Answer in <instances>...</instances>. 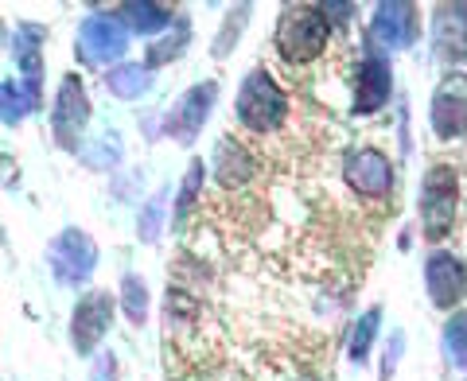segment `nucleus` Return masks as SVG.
<instances>
[{
	"label": "nucleus",
	"mask_w": 467,
	"mask_h": 381,
	"mask_svg": "<svg viewBox=\"0 0 467 381\" xmlns=\"http://www.w3.org/2000/svg\"><path fill=\"white\" fill-rule=\"evenodd\" d=\"M331 20L324 5H288L281 24H276V51L285 55V63L304 67L327 47Z\"/></svg>",
	"instance_id": "nucleus-1"
},
{
	"label": "nucleus",
	"mask_w": 467,
	"mask_h": 381,
	"mask_svg": "<svg viewBox=\"0 0 467 381\" xmlns=\"http://www.w3.org/2000/svg\"><path fill=\"white\" fill-rule=\"evenodd\" d=\"M234 113H238V121L250 129V133L265 137V133H276V129H281L285 113H288V98L269 70H250L242 82V90H238Z\"/></svg>",
	"instance_id": "nucleus-2"
},
{
	"label": "nucleus",
	"mask_w": 467,
	"mask_h": 381,
	"mask_svg": "<svg viewBox=\"0 0 467 381\" xmlns=\"http://www.w3.org/2000/svg\"><path fill=\"white\" fill-rule=\"evenodd\" d=\"M460 207V175L451 164H432L420 180V226L429 242H441L456 222Z\"/></svg>",
	"instance_id": "nucleus-3"
},
{
	"label": "nucleus",
	"mask_w": 467,
	"mask_h": 381,
	"mask_svg": "<svg viewBox=\"0 0 467 381\" xmlns=\"http://www.w3.org/2000/svg\"><path fill=\"white\" fill-rule=\"evenodd\" d=\"M47 261H51V273L58 284H70L78 288L90 281V273L98 269V245L86 230H63L47 249Z\"/></svg>",
	"instance_id": "nucleus-4"
},
{
	"label": "nucleus",
	"mask_w": 467,
	"mask_h": 381,
	"mask_svg": "<svg viewBox=\"0 0 467 381\" xmlns=\"http://www.w3.org/2000/svg\"><path fill=\"white\" fill-rule=\"evenodd\" d=\"M125 47H129V27L117 16L94 12V16L82 20V27H78V55H82V63L109 67L113 58L125 55Z\"/></svg>",
	"instance_id": "nucleus-5"
},
{
	"label": "nucleus",
	"mask_w": 467,
	"mask_h": 381,
	"mask_svg": "<svg viewBox=\"0 0 467 381\" xmlns=\"http://www.w3.org/2000/svg\"><path fill=\"white\" fill-rule=\"evenodd\" d=\"M429 121L441 140H456L467 133V75L463 70H451V75L436 86Z\"/></svg>",
	"instance_id": "nucleus-6"
},
{
	"label": "nucleus",
	"mask_w": 467,
	"mask_h": 381,
	"mask_svg": "<svg viewBox=\"0 0 467 381\" xmlns=\"http://www.w3.org/2000/svg\"><path fill=\"white\" fill-rule=\"evenodd\" d=\"M214 98H218V82H199L187 94H180V101L164 117V133L175 137L180 144H192L199 137V129L207 125Z\"/></svg>",
	"instance_id": "nucleus-7"
},
{
	"label": "nucleus",
	"mask_w": 467,
	"mask_h": 381,
	"mask_svg": "<svg viewBox=\"0 0 467 381\" xmlns=\"http://www.w3.org/2000/svg\"><path fill=\"white\" fill-rule=\"evenodd\" d=\"M113 319V296L109 292H86L75 304V315H70V346L78 355H94V346L106 339Z\"/></svg>",
	"instance_id": "nucleus-8"
},
{
	"label": "nucleus",
	"mask_w": 467,
	"mask_h": 381,
	"mask_svg": "<svg viewBox=\"0 0 467 381\" xmlns=\"http://www.w3.org/2000/svg\"><path fill=\"white\" fill-rule=\"evenodd\" d=\"M343 175L355 195L362 199H386L393 187V164L386 160V152L378 149H355L343 160Z\"/></svg>",
	"instance_id": "nucleus-9"
},
{
	"label": "nucleus",
	"mask_w": 467,
	"mask_h": 381,
	"mask_svg": "<svg viewBox=\"0 0 467 381\" xmlns=\"http://www.w3.org/2000/svg\"><path fill=\"white\" fill-rule=\"evenodd\" d=\"M86 121H90V101H86L78 75H67L55 94V109H51V129H55L58 144H63V149H78Z\"/></svg>",
	"instance_id": "nucleus-10"
},
{
	"label": "nucleus",
	"mask_w": 467,
	"mask_h": 381,
	"mask_svg": "<svg viewBox=\"0 0 467 381\" xmlns=\"http://www.w3.org/2000/svg\"><path fill=\"white\" fill-rule=\"evenodd\" d=\"M425 284H429V300L436 307H451L463 300L467 292V265L463 257H456L451 249H436L425 261Z\"/></svg>",
	"instance_id": "nucleus-11"
},
{
	"label": "nucleus",
	"mask_w": 467,
	"mask_h": 381,
	"mask_svg": "<svg viewBox=\"0 0 467 381\" xmlns=\"http://www.w3.org/2000/svg\"><path fill=\"white\" fill-rule=\"evenodd\" d=\"M389 90H393V70L382 55L374 47L367 51V58L358 63V78H355V113L358 117H370L378 113L389 101Z\"/></svg>",
	"instance_id": "nucleus-12"
},
{
	"label": "nucleus",
	"mask_w": 467,
	"mask_h": 381,
	"mask_svg": "<svg viewBox=\"0 0 467 381\" xmlns=\"http://www.w3.org/2000/svg\"><path fill=\"white\" fill-rule=\"evenodd\" d=\"M417 39V8L413 5H378L370 24L374 47H409Z\"/></svg>",
	"instance_id": "nucleus-13"
},
{
	"label": "nucleus",
	"mask_w": 467,
	"mask_h": 381,
	"mask_svg": "<svg viewBox=\"0 0 467 381\" xmlns=\"http://www.w3.org/2000/svg\"><path fill=\"white\" fill-rule=\"evenodd\" d=\"M432 39L441 58H463L467 55V5H441L432 16Z\"/></svg>",
	"instance_id": "nucleus-14"
},
{
	"label": "nucleus",
	"mask_w": 467,
	"mask_h": 381,
	"mask_svg": "<svg viewBox=\"0 0 467 381\" xmlns=\"http://www.w3.org/2000/svg\"><path fill=\"white\" fill-rule=\"evenodd\" d=\"M254 171H257V160L245 152V144H238L234 137L218 140V149H214V175H218V183H223V187H242L245 180H254Z\"/></svg>",
	"instance_id": "nucleus-15"
},
{
	"label": "nucleus",
	"mask_w": 467,
	"mask_h": 381,
	"mask_svg": "<svg viewBox=\"0 0 467 381\" xmlns=\"http://www.w3.org/2000/svg\"><path fill=\"white\" fill-rule=\"evenodd\" d=\"M117 20H121L129 32H140V36H152L160 32V27H168L171 24V8L168 5H121L117 8Z\"/></svg>",
	"instance_id": "nucleus-16"
},
{
	"label": "nucleus",
	"mask_w": 467,
	"mask_h": 381,
	"mask_svg": "<svg viewBox=\"0 0 467 381\" xmlns=\"http://www.w3.org/2000/svg\"><path fill=\"white\" fill-rule=\"evenodd\" d=\"M149 86H152V75H149V67H140V63L113 67L109 75H106V90L117 94V98H125V101L140 98L144 90H149Z\"/></svg>",
	"instance_id": "nucleus-17"
},
{
	"label": "nucleus",
	"mask_w": 467,
	"mask_h": 381,
	"mask_svg": "<svg viewBox=\"0 0 467 381\" xmlns=\"http://www.w3.org/2000/svg\"><path fill=\"white\" fill-rule=\"evenodd\" d=\"M441 343H444V358L451 366H460V370H467V312L448 315Z\"/></svg>",
	"instance_id": "nucleus-18"
},
{
	"label": "nucleus",
	"mask_w": 467,
	"mask_h": 381,
	"mask_svg": "<svg viewBox=\"0 0 467 381\" xmlns=\"http://www.w3.org/2000/svg\"><path fill=\"white\" fill-rule=\"evenodd\" d=\"M378 319H382V307H367V312L358 315V324H355V331H350V362H367V355H370V343H374V335H378Z\"/></svg>",
	"instance_id": "nucleus-19"
},
{
	"label": "nucleus",
	"mask_w": 467,
	"mask_h": 381,
	"mask_svg": "<svg viewBox=\"0 0 467 381\" xmlns=\"http://www.w3.org/2000/svg\"><path fill=\"white\" fill-rule=\"evenodd\" d=\"M202 180H207V164H202V160H192V168H187V175H183V187H180V207H175V222H183V214L199 202Z\"/></svg>",
	"instance_id": "nucleus-20"
},
{
	"label": "nucleus",
	"mask_w": 467,
	"mask_h": 381,
	"mask_svg": "<svg viewBox=\"0 0 467 381\" xmlns=\"http://www.w3.org/2000/svg\"><path fill=\"white\" fill-rule=\"evenodd\" d=\"M121 300H125V315L140 327L144 315H149V288H144L140 276H125L121 281Z\"/></svg>",
	"instance_id": "nucleus-21"
},
{
	"label": "nucleus",
	"mask_w": 467,
	"mask_h": 381,
	"mask_svg": "<svg viewBox=\"0 0 467 381\" xmlns=\"http://www.w3.org/2000/svg\"><path fill=\"white\" fill-rule=\"evenodd\" d=\"M164 207H168V190H160V195H152L149 202H144V211H140V242H156L160 238V230H164Z\"/></svg>",
	"instance_id": "nucleus-22"
},
{
	"label": "nucleus",
	"mask_w": 467,
	"mask_h": 381,
	"mask_svg": "<svg viewBox=\"0 0 467 381\" xmlns=\"http://www.w3.org/2000/svg\"><path fill=\"white\" fill-rule=\"evenodd\" d=\"M0 94H5V125L24 121V113L36 106V101L27 98V94H16V90H12V82H5V90H0Z\"/></svg>",
	"instance_id": "nucleus-23"
},
{
	"label": "nucleus",
	"mask_w": 467,
	"mask_h": 381,
	"mask_svg": "<svg viewBox=\"0 0 467 381\" xmlns=\"http://www.w3.org/2000/svg\"><path fill=\"white\" fill-rule=\"evenodd\" d=\"M117 156H121V144L113 140V133H106L98 140V149H86V160H90L94 168H109V164H117Z\"/></svg>",
	"instance_id": "nucleus-24"
},
{
	"label": "nucleus",
	"mask_w": 467,
	"mask_h": 381,
	"mask_svg": "<svg viewBox=\"0 0 467 381\" xmlns=\"http://www.w3.org/2000/svg\"><path fill=\"white\" fill-rule=\"evenodd\" d=\"M90 381H117V362H113V355H101V358H98Z\"/></svg>",
	"instance_id": "nucleus-25"
},
{
	"label": "nucleus",
	"mask_w": 467,
	"mask_h": 381,
	"mask_svg": "<svg viewBox=\"0 0 467 381\" xmlns=\"http://www.w3.org/2000/svg\"><path fill=\"white\" fill-rule=\"evenodd\" d=\"M401 331H393V346H389V355H386V377L393 374V366H398V355H401Z\"/></svg>",
	"instance_id": "nucleus-26"
},
{
	"label": "nucleus",
	"mask_w": 467,
	"mask_h": 381,
	"mask_svg": "<svg viewBox=\"0 0 467 381\" xmlns=\"http://www.w3.org/2000/svg\"><path fill=\"white\" fill-rule=\"evenodd\" d=\"M300 381H312V377H300Z\"/></svg>",
	"instance_id": "nucleus-27"
}]
</instances>
